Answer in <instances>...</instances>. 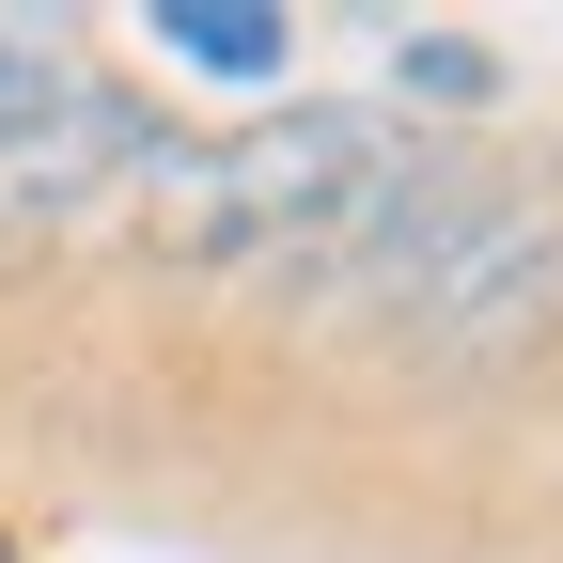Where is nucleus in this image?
Listing matches in <instances>:
<instances>
[{
	"instance_id": "f257e3e1",
	"label": "nucleus",
	"mask_w": 563,
	"mask_h": 563,
	"mask_svg": "<svg viewBox=\"0 0 563 563\" xmlns=\"http://www.w3.org/2000/svg\"><path fill=\"white\" fill-rule=\"evenodd\" d=\"M407 173H422V141H391L376 110H266L235 141H173L141 220L188 266H344Z\"/></svg>"
},
{
	"instance_id": "f03ea898",
	"label": "nucleus",
	"mask_w": 563,
	"mask_h": 563,
	"mask_svg": "<svg viewBox=\"0 0 563 563\" xmlns=\"http://www.w3.org/2000/svg\"><path fill=\"white\" fill-rule=\"evenodd\" d=\"M173 141L188 125H157V110H125L110 79H79V95H63L32 141H16V157H0V220H95V203L110 188H157V157H173Z\"/></svg>"
},
{
	"instance_id": "20e7f679",
	"label": "nucleus",
	"mask_w": 563,
	"mask_h": 563,
	"mask_svg": "<svg viewBox=\"0 0 563 563\" xmlns=\"http://www.w3.org/2000/svg\"><path fill=\"white\" fill-rule=\"evenodd\" d=\"M79 79H95V63H79V32H63V16H0V157H16V141L79 95Z\"/></svg>"
},
{
	"instance_id": "7ed1b4c3",
	"label": "nucleus",
	"mask_w": 563,
	"mask_h": 563,
	"mask_svg": "<svg viewBox=\"0 0 563 563\" xmlns=\"http://www.w3.org/2000/svg\"><path fill=\"white\" fill-rule=\"evenodd\" d=\"M157 47L203 63V79H282L298 63V16L282 0H157Z\"/></svg>"
},
{
	"instance_id": "39448f33",
	"label": "nucleus",
	"mask_w": 563,
	"mask_h": 563,
	"mask_svg": "<svg viewBox=\"0 0 563 563\" xmlns=\"http://www.w3.org/2000/svg\"><path fill=\"white\" fill-rule=\"evenodd\" d=\"M407 95H485V47H391Z\"/></svg>"
}]
</instances>
